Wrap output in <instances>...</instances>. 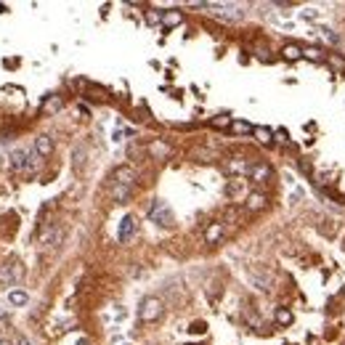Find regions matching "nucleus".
<instances>
[{"instance_id":"obj_1","label":"nucleus","mask_w":345,"mask_h":345,"mask_svg":"<svg viewBox=\"0 0 345 345\" xmlns=\"http://www.w3.org/2000/svg\"><path fill=\"white\" fill-rule=\"evenodd\" d=\"M194 6L207 8L210 16L226 21V24H236V21H242V19L247 16L244 6H236V3H194Z\"/></svg>"},{"instance_id":"obj_2","label":"nucleus","mask_w":345,"mask_h":345,"mask_svg":"<svg viewBox=\"0 0 345 345\" xmlns=\"http://www.w3.org/2000/svg\"><path fill=\"white\" fill-rule=\"evenodd\" d=\"M8 168L14 173H24V170H35L38 168V151L29 149H14L8 154Z\"/></svg>"},{"instance_id":"obj_3","label":"nucleus","mask_w":345,"mask_h":345,"mask_svg":"<svg viewBox=\"0 0 345 345\" xmlns=\"http://www.w3.org/2000/svg\"><path fill=\"white\" fill-rule=\"evenodd\" d=\"M149 221L157 223V226H162V229H170V226L175 223V218H173V210H170L168 202H165V199H151Z\"/></svg>"},{"instance_id":"obj_4","label":"nucleus","mask_w":345,"mask_h":345,"mask_svg":"<svg viewBox=\"0 0 345 345\" xmlns=\"http://www.w3.org/2000/svg\"><path fill=\"white\" fill-rule=\"evenodd\" d=\"M165 311V303L160 300V297H144L138 305V319L141 321H157Z\"/></svg>"},{"instance_id":"obj_5","label":"nucleus","mask_w":345,"mask_h":345,"mask_svg":"<svg viewBox=\"0 0 345 345\" xmlns=\"http://www.w3.org/2000/svg\"><path fill=\"white\" fill-rule=\"evenodd\" d=\"M21 276H24V266L19 260H6L0 266V281L3 284H16V281H21Z\"/></svg>"},{"instance_id":"obj_6","label":"nucleus","mask_w":345,"mask_h":345,"mask_svg":"<svg viewBox=\"0 0 345 345\" xmlns=\"http://www.w3.org/2000/svg\"><path fill=\"white\" fill-rule=\"evenodd\" d=\"M249 181L253 183H268L271 178H273V170L268 168L266 162H253V168H249Z\"/></svg>"},{"instance_id":"obj_7","label":"nucleus","mask_w":345,"mask_h":345,"mask_svg":"<svg viewBox=\"0 0 345 345\" xmlns=\"http://www.w3.org/2000/svg\"><path fill=\"white\" fill-rule=\"evenodd\" d=\"M133 234H136V218L133 215H125L120 221V229H117V239H120L122 244L133 239Z\"/></svg>"},{"instance_id":"obj_8","label":"nucleus","mask_w":345,"mask_h":345,"mask_svg":"<svg viewBox=\"0 0 345 345\" xmlns=\"http://www.w3.org/2000/svg\"><path fill=\"white\" fill-rule=\"evenodd\" d=\"M266 205H268V197H266L263 192H253V194H247V197H244V210H249V212L263 210Z\"/></svg>"},{"instance_id":"obj_9","label":"nucleus","mask_w":345,"mask_h":345,"mask_svg":"<svg viewBox=\"0 0 345 345\" xmlns=\"http://www.w3.org/2000/svg\"><path fill=\"white\" fill-rule=\"evenodd\" d=\"M249 168H253V162H247L244 157H231L226 162V170L234 175H249Z\"/></svg>"},{"instance_id":"obj_10","label":"nucleus","mask_w":345,"mask_h":345,"mask_svg":"<svg viewBox=\"0 0 345 345\" xmlns=\"http://www.w3.org/2000/svg\"><path fill=\"white\" fill-rule=\"evenodd\" d=\"M35 151H38V157H51L53 154V138L51 136H38L35 138Z\"/></svg>"},{"instance_id":"obj_11","label":"nucleus","mask_w":345,"mask_h":345,"mask_svg":"<svg viewBox=\"0 0 345 345\" xmlns=\"http://www.w3.org/2000/svg\"><path fill=\"white\" fill-rule=\"evenodd\" d=\"M114 183H120V186H133V183H136V170H133V168H117V170H114Z\"/></svg>"},{"instance_id":"obj_12","label":"nucleus","mask_w":345,"mask_h":345,"mask_svg":"<svg viewBox=\"0 0 345 345\" xmlns=\"http://www.w3.org/2000/svg\"><path fill=\"white\" fill-rule=\"evenodd\" d=\"M183 21V14L181 11H165L162 14V27L165 29H173V27H178Z\"/></svg>"},{"instance_id":"obj_13","label":"nucleus","mask_w":345,"mask_h":345,"mask_svg":"<svg viewBox=\"0 0 345 345\" xmlns=\"http://www.w3.org/2000/svg\"><path fill=\"white\" fill-rule=\"evenodd\" d=\"M221 236H223V223H210L207 231H205V242L207 244H215Z\"/></svg>"},{"instance_id":"obj_14","label":"nucleus","mask_w":345,"mask_h":345,"mask_svg":"<svg viewBox=\"0 0 345 345\" xmlns=\"http://www.w3.org/2000/svg\"><path fill=\"white\" fill-rule=\"evenodd\" d=\"M273 319H276V324H279V327H290L295 316H292V311H290V308L279 305V308H276V316H273Z\"/></svg>"},{"instance_id":"obj_15","label":"nucleus","mask_w":345,"mask_h":345,"mask_svg":"<svg viewBox=\"0 0 345 345\" xmlns=\"http://www.w3.org/2000/svg\"><path fill=\"white\" fill-rule=\"evenodd\" d=\"M130 194H133V186H120V183H114V189H112L114 202H128Z\"/></svg>"},{"instance_id":"obj_16","label":"nucleus","mask_w":345,"mask_h":345,"mask_svg":"<svg viewBox=\"0 0 345 345\" xmlns=\"http://www.w3.org/2000/svg\"><path fill=\"white\" fill-rule=\"evenodd\" d=\"M8 303L11 305H27L29 303V295L24 290H11L8 292Z\"/></svg>"},{"instance_id":"obj_17","label":"nucleus","mask_w":345,"mask_h":345,"mask_svg":"<svg viewBox=\"0 0 345 345\" xmlns=\"http://www.w3.org/2000/svg\"><path fill=\"white\" fill-rule=\"evenodd\" d=\"M61 106H64V101H61V99H58V96H51V99H45V101H43V112H45V114H48V112L53 114V112L61 109Z\"/></svg>"},{"instance_id":"obj_18","label":"nucleus","mask_w":345,"mask_h":345,"mask_svg":"<svg viewBox=\"0 0 345 345\" xmlns=\"http://www.w3.org/2000/svg\"><path fill=\"white\" fill-rule=\"evenodd\" d=\"M281 53H284V58H287V61H297V58L303 56V51L297 48V45H284Z\"/></svg>"},{"instance_id":"obj_19","label":"nucleus","mask_w":345,"mask_h":345,"mask_svg":"<svg viewBox=\"0 0 345 345\" xmlns=\"http://www.w3.org/2000/svg\"><path fill=\"white\" fill-rule=\"evenodd\" d=\"M212 128H231V117L229 114H218V117H212L210 120Z\"/></svg>"},{"instance_id":"obj_20","label":"nucleus","mask_w":345,"mask_h":345,"mask_svg":"<svg viewBox=\"0 0 345 345\" xmlns=\"http://www.w3.org/2000/svg\"><path fill=\"white\" fill-rule=\"evenodd\" d=\"M253 133H255V138L260 141V144H271V130L268 128H255Z\"/></svg>"},{"instance_id":"obj_21","label":"nucleus","mask_w":345,"mask_h":345,"mask_svg":"<svg viewBox=\"0 0 345 345\" xmlns=\"http://www.w3.org/2000/svg\"><path fill=\"white\" fill-rule=\"evenodd\" d=\"M319 32H321V38H324L327 43H332V45H337V43H340V35H337V32H332V29H327V27H324V29H319Z\"/></svg>"},{"instance_id":"obj_22","label":"nucleus","mask_w":345,"mask_h":345,"mask_svg":"<svg viewBox=\"0 0 345 345\" xmlns=\"http://www.w3.org/2000/svg\"><path fill=\"white\" fill-rule=\"evenodd\" d=\"M244 189V181H234V183H229L226 186V197H236Z\"/></svg>"},{"instance_id":"obj_23","label":"nucleus","mask_w":345,"mask_h":345,"mask_svg":"<svg viewBox=\"0 0 345 345\" xmlns=\"http://www.w3.org/2000/svg\"><path fill=\"white\" fill-rule=\"evenodd\" d=\"M231 130H234V133H239V136H242V133H253L255 128L249 125V122H231Z\"/></svg>"},{"instance_id":"obj_24","label":"nucleus","mask_w":345,"mask_h":345,"mask_svg":"<svg viewBox=\"0 0 345 345\" xmlns=\"http://www.w3.org/2000/svg\"><path fill=\"white\" fill-rule=\"evenodd\" d=\"M82 165H85V149H75V170H82Z\"/></svg>"},{"instance_id":"obj_25","label":"nucleus","mask_w":345,"mask_h":345,"mask_svg":"<svg viewBox=\"0 0 345 345\" xmlns=\"http://www.w3.org/2000/svg\"><path fill=\"white\" fill-rule=\"evenodd\" d=\"M149 151L154 154V157H165V154H168L170 149L165 146V144H151V146H149Z\"/></svg>"},{"instance_id":"obj_26","label":"nucleus","mask_w":345,"mask_h":345,"mask_svg":"<svg viewBox=\"0 0 345 345\" xmlns=\"http://www.w3.org/2000/svg\"><path fill=\"white\" fill-rule=\"evenodd\" d=\"M303 56L305 58H313V61H324V53H321L319 48H308V51H303Z\"/></svg>"},{"instance_id":"obj_27","label":"nucleus","mask_w":345,"mask_h":345,"mask_svg":"<svg viewBox=\"0 0 345 345\" xmlns=\"http://www.w3.org/2000/svg\"><path fill=\"white\" fill-rule=\"evenodd\" d=\"M146 21L154 27V24H162V14H157V11H146Z\"/></svg>"},{"instance_id":"obj_28","label":"nucleus","mask_w":345,"mask_h":345,"mask_svg":"<svg viewBox=\"0 0 345 345\" xmlns=\"http://www.w3.org/2000/svg\"><path fill=\"white\" fill-rule=\"evenodd\" d=\"M316 16H319V11H316V8H305V11H303V19H311V21H313Z\"/></svg>"},{"instance_id":"obj_29","label":"nucleus","mask_w":345,"mask_h":345,"mask_svg":"<svg viewBox=\"0 0 345 345\" xmlns=\"http://www.w3.org/2000/svg\"><path fill=\"white\" fill-rule=\"evenodd\" d=\"M329 64H335L337 69H345V61H342V58H337V56H332V58H329Z\"/></svg>"},{"instance_id":"obj_30","label":"nucleus","mask_w":345,"mask_h":345,"mask_svg":"<svg viewBox=\"0 0 345 345\" xmlns=\"http://www.w3.org/2000/svg\"><path fill=\"white\" fill-rule=\"evenodd\" d=\"M16 345H32V342H29L24 335H21V337H16Z\"/></svg>"},{"instance_id":"obj_31","label":"nucleus","mask_w":345,"mask_h":345,"mask_svg":"<svg viewBox=\"0 0 345 345\" xmlns=\"http://www.w3.org/2000/svg\"><path fill=\"white\" fill-rule=\"evenodd\" d=\"M192 332H205V324L199 321V324H194V327H192Z\"/></svg>"},{"instance_id":"obj_32","label":"nucleus","mask_w":345,"mask_h":345,"mask_svg":"<svg viewBox=\"0 0 345 345\" xmlns=\"http://www.w3.org/2000/svg\"><path fill=\"white\" fill-rule=\"evenodd\" d=\"M77 345H90V342H88L85 337H80V340H77Z\"/></svg>"},{"instance_id":"obj_33","label":"nucleus","mask_w":345,"mask_h":345,"mask_svg":"<svg viewBox=\"0 0 345 345\" xmlns=\"http://www.w3.org/2000/svg\"><path fill=\"white\" fill-rule=\"evenodd\" d=\"M0 345H11V342H8V340H0Z\"/></svg>"}]
</instances>
